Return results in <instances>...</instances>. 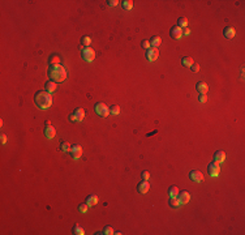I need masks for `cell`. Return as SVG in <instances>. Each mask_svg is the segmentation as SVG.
Segmentation results:
<instances>
[{
	"label": "cell",
	"instance_id": "33",
	"mask_svg": "<svg viewBox=\"0 0 245 235\" xmlns=\"http://www.w3.org/2000/svg\"><path fill=\"white\" fill-rule=\"evenodd\" d=\"M117 4H119V1H117V0H108V1H107L108 7H116Z\"/></svg>",
	"mask_w": 245,
	"mask_h": 235
},
{
	"label": "cell",
	"instance_id": "37",
	"mask_svg": "<svg viewBox=\"0 0 245 235\" xmlns=\"http://www.w3.org/2000/svg\"><path fill=\"white\" fill-rule=\"evenodd\" d=\"M69 120H72V122H77V118L74 116V114H71V115H69Z\"/></svg>",
	"mask_w": 245,
	"mask_h": 235
},
{
	"label": "cell",
	"instance_id": "20",
	"mask_svg": "<svg viewBox=\"0 0 245 235\" xmlns=\"http://www.w3.org/2000/svg\"><path fill=\"white\" fill-rule=\"evenodd\" d=\"M160 41H162V39H160V37H158V35H155V37H153L150 39V46L153 47V49H156V47L159 46L160 44Z\"/></svg>",
	"mask_w": 245,
	"mask_h": 235
},
{
	"label": "cell",
	"instance_id": "10",
	"mask_svg": "<svg viewBox=\"0 0 245 235\" xmlns=\"http://www.w3.org/2000/svg\"><path fill=\"white\" fill-rule=\"evenodd\" d=\"M149 189H150V184H149V182L147 180H142V182L138 183V186H137V191L140 192V193H147L149 192Z\"/></svg>",
	"mask_w": 245,
	"mask_h": 235
},
{
	"label": "cell",
	"instance_id": "31",
	"mask_svg": "<svg viewBox=\"0 0 245 235\" xmlns=\"http://www.w3.org/2000/svg\"><path fill=\"white\" fill-rule=\"evenodd\" d=\"M141 46H142V49H145V50H149L150 49V42L149 41H142V43H141Z\"/></svg>",
	"mask_w": 245,
	"mask_h": 235
},
{
	"label": "cell",
	"instance_id": "4",
	"mask_svg": "<svg viewBox=\"0 0 245 235\" xmlns=\"http://www.w3.org/2000/svg\"><path fill=\"white\" fill-rule=\"evenodd\" d=\"M81 56H82V59L85 60L87 63H91L93 60L95 59V51L91 49V47H85V49L82 50V54H81Z\"/></svg>",
	"mask_w": 245,
	"mask_h": 235
},
{
	"label": "cell",
	"instance_id": "24",
	"mask_svg": "<svg viewBox=\"0 0 245 235\" xmlns=\"http://www.w3.org/2000/svg\"><path fill=\"white\" fill-rule=\"evenodd\" d=\"M90 43H91V39H90V37H87V35H84V37L81 38V44H82V46L89 47Z\"/></svg>",
	"mask_w": 245,
	"mask_h": 235
},
{
	"label": "cell",
	"instance_id": "15",
	"mask_svg": "<svg viewBox=\"0 0 245 235\" xmlns=\"http://www.w3.org/2000/svg\"><path fill=\"white\" fill-rule=\"evenodd\" d=\"M196 88H197V90L199 92V94H206L207 93V90H209V86H207V84H205V82H197V85H196Z\"/></svg>",
	"mask_w": 245,
	"mask_h": 235
},
{
	"label": "cell",
	"instance_id": "7",
	"mask_svg": "<svg viewBox=\"0 0 245 235\" xmlns=\"http://www.w3.org/2000/svg\"><path fill=\"white\" fill-rule=\"evenodd\" d=\"M170 35L172 39H180L183 37V29L180 28V26H172L171 30H170Z\"/></svg>",
	"mask_w": 245,
	"mask_h": 235
},
{
	"label": "cell",
	"instance_id": "39",
	"mask_svg": "<svg viewBox=\"0 0 245 235\" xmlns=\"http://www.w3.org/2000/svg\"><path fill=\"white\" fill-rule=\"evenodd\" d=\"M46 125H51V122H50V120H46Z\"/></svg>",
	"mask_w": 245,
	"mask_h": 235
},
{
	"label": "cell",
	"instance_id": "5",
	"mask_svg": "<svg viewBox=\"0 0 245 235\" xmlns=\"http://www.w3.org/2000/svg\"><path fill=\"white\" fill-rule=\"evenodd\" d=\"M207 173H209V175H210L211 178H216L218 175H219V173H220L219 163H216L215 161L211 162V163H209V166H207Z\"/></svg>",
	"mask_w": 245,
	"mask_h": 235
},
{
	"label": "cell",
	"instance_id": "21",
	"mask_svg": "<svg viewBox=\"0 0 245 235\" xmlns=\"http://www.w3.org/2000/svg\"><path fill=\"white\" fill-rule=\"evenodd\" d=\"M72 231H73V234H76V235H84L85 234V230H84V229L81 227V225H78V224H76L73 226Z\"/></svg>",
	"mask_w": 245,
	"mask_h": 235
},
{
	"label": "cell",
	"instance_id": "6",
	"mask_svg": "<svg viewBox=\"0 0 245 235\" xmlns=\"http://www.w3.org/2000/svg\"><path fill=\"white\" fill-rule=\"evenodd\" d=\"M189 178L190 180H193L196 183H201L204 180V175H202V173L199 170H192L189 173Z\"/></svg>",
	"mask_w": 245,
	"mask_h": 235
},
{
	"label": "cell",
	"instance_id": "14",
	"mask_svg": "<svg viewBox=\"0 0 245 235\" xmlns=\"http://www.w3.org/2000/svg\"><path fill=\"white\" fill-rule=\"evenodd\" d=\"M73 114H74V116L77 118V122H82L84 116H85V110H84L82 107H78V108L74 110Z\"/></svg>",
	"mask_w": 245,
	"mask_h": 235
},
{
	"label": "cell",
	"instance_id": "26",
	"mask_svg": "<svg viewBox=\"0 0 245 235\" xmlns=\"http://www.w3.org/2000/svg\"><path fill=\"white\" fill-rule=\"evenodd\" d=\"M181 63H183L184 67H192V65H193V59L192 58H183Z\"/></svg>",
	"mask_w": 245,
	"mask_h": 235
},
{
	"label": "cell",
	"instance_id": "8",
	"mask_svg": "<svg viewBox=\"0 0 245 235\" xmlns=\"http://www.w3.org/2000/svg\"><path fill=\"white\" fill-rule=\"evenodd\" d=\"M71 154H72V158H73V159H78L81 155H82V148H81L80 145H77V144L72 145Z\"/></svg>",
	"mask_w": 245,
	"mask_h": 235
},
{
	"label": "cell",
	"instance_id": "3",
	"mask_svg": "<svg viewBox=\"0 0 245 235\" xmlns=\"http://www.w3.org/2000/svg\"><path fill=\"white\" fill-rule=\"evenodd\" d=\"M94 110H95V112L98 114L99 116H102V118L108 116V114H110V108L106 106L103 102H98V103L94 106Z\"/></svg>",
	"mask_w": 245,
	"mask_h": 235
},
{
	"label": "cell",
	"instance_id": "17",
	"mask_svg": "<svg viewBox=\"0 0 245 235\" xmlns=\"http://www.w3.org/2000/svg\"><path fill=\"white\" fill-rule=\"evenodd\" d=\"M98 203V196L96 195H89L86 197V204L89 206H93V205H95V204Z\"/></svg>",
	"mask_w": 245,
	"mask_h": 235
},
{
	"label": "cell",
	"instance_id": "34",
	"mask_svg": "<svg viewBox=\"0 0 245 235\" xmlns=\"http://www.w3.org/2000/svg\"><path fill=\"white\" fill-rule=\"evenodd\" d=\"M141 176H142V180H147V179H149V178H150V174L147 173V171H142Z\"/></svg>",
	"mask_w": 245,
	"mask_h": 235
},
{
	"label": "cell",
	"instance_id": "28",
	"mask_svg": "<svg viewBox=\"0 0 245 235\" xmlns=\"http://www.w3.org/2000/svg\"><path fill=\"white\" fill-rule=\"evenodd\" d=\"M102 234H104V235H111V234H114V229L111 227V226H106L103 230H102Z\"/></svg>",
	"mask_w": 245,
	"mask_h": 235
},
{
	"label": "cell",
	"instance_id": "27",
	"mask_svg": "<svg viewBox=\"0 0 245 235\" xmlns=\"http://www.w3.org/2000/svg\"><path fill=\"white\" fill-rule=\"evenodd\" d=\"M170 205H171V208H177L180 205V201H179V198L177 197H175V198H171L170 200Z\"/></svg>",
	"mask_w": 245,
	"mask_h": 235
},
{
	"label": "cell",
	"instance_id": "9",
	"mask_svg": "<svg viewBox=\"0 0 245 235\" xmlns=\"http://www.w3.org/2000/svg\"><path fill=\"white\" fill-rule=\"evenodd\" d=\"M159 56V52H158V49H149L146 51V59L149 60V62H155L156 59H158Z\"/></svg>",
	"mask_w": 245,
	"mask_h": 235
},
{
	"label": "cell",
	"instance_id": "16",
	"mask_svg": "<svg viewBox=\"0 0 245 235\" xmlns=\"http://www.w3.org/2000/svg\"><path fill=\"white\" fill-rule=\"evenodd\" d=\"M223 34H224L226 38L231 39V38L235 37L236 33H235V29L234 28H231V26H227V28H224V30H223Z\"/></svg>",
	"mask_w": 245,
	"mask_h": 235
},
{
	"label": "cell",
	"instance_id": "11",
	"mask_svg": "<svg viewBox=\"0 0 245 235\" xmlns=\"http://www.w3.org/2000/svg\"><path fill=\"white\" fill-rule=\"evenodd\" d=\"M177 198H179L180 204H186V203H189V200H190V195L186 191H181V192H179V195H177Z\"/></svg>",
	"mask_w": 245,
	"mask_h": 235
},
{
	"label": "cell",
	"instance_id": "23",
	"mask_svg": "<svg viewBox=\"0 0 245 235\" xmlns=\"http://www.w3.org/2000/svg\"><path fill=\"white\" fill-rule=\"evenodd\" d=\"M71 148H72V145L69 143H66V141H63V143L60 144V149H61V152H71Z\"/></svg>",
	"mask_w": 245,
	"mask_h": 235
},
{
	"label": "cell",
	"instance_id": "19",
	"mask_svg": "<svg viewBox=\"0 0 245 235\" xmlns=\"http://www.w3.org/2000/svg\"><path fill=\"white\" fill-rule=\"evenodd\" d=\"M168 195H170V198L177 197V195H179V188H177L176 186H171L170 188H168Z\"/></svg>",
	"mask_w": 245,
	"mask_h": 235
},
{
	"label": "cell",
	"instance_id": "38",
	"mask_svg": "<svg viewBox=\"0 0 245 235\" xmlns=\"http://www.w3.org/2000/svg\"><path fill=\"white\" fill-rule=\"evenodd\" d=\"M184 34H185V35H189V34H190V30H189L188 28H185V29L183 30V35H184Z\"/></svg>",
	"mask_w": 245,
	"mask_h": 235
},
{
	"label": "cell",
	"instance_id": "29",
	"mask_svg": "<svg viewBox=\"0 0 245 235\" xmlns=\"http://www.w3.org/2000/svg\"><path fill=\"white\" fill-rule=\"evenodd\" d=\"M110 112L112 114V115H119V114H120V107L115 105V106H112L110 108Z\"/></svg>",
	"mask_w": 245,
	"mask_h": 235
},
{
	"label": "cell",
	"instance_id": "35",
	"mask_svg": "<svg viewBox=\"0 0 245 235\" xmlns=\"http://www.w3.org/2000/svg\"><path fill=\"white\" fill-rule=\"evenodd\" d=\"M190 69H192L193 72H198L199 71V65L198 64H193L192 67H190Z\"/></svg>",
	"mask_w": 245,
	"mask_h": 235
},
{
	"label": "cell",
	"instance_id": "2",
	"mask_svg": "<svg viewBox=\"0 0 245 235\" xmlns=\"http://www.w3.org/2000/svg\"><path fill=\"white\" fill-rule=\"evenodd\" d=\"M34 102L35 105L42 108V110H47L52 106V97H51V93L48 92H37L34 95Z\"/></svg>",
	"mask_w": 245,
	"mask_h": 235
},
{
	"label": "cell",
	"instance_id": "22",
	"mask_svg": "<svg viewBox=\"0 0 245 235\" xmlns=\"http://www.w3.org/2000/svg\"><path fill=\"white\" fill-rule=\"evenodd\" d=\"M177 26H180L181 29H185V28H188V20L185 19V17H180L179 20H177Z\"/></svg>",
	"mask_w": 245,
	"mask_h": 235
},
{
	"label": "cell",
	"instance_id": "30",
	"mask_svg": "<svg viewBox=\"0 0 245 235\" xmlns=\"http://www.w3.org/2000/svg\"><path fill=\"white\" fill-rule=\"evenodd\" d=\"M87 209H89V205H87L86 203L85 204H80V205H78V210H80L81 213H86Z\"/></svg>",
	"mask_w": 245,
	"mask_h": 235
},
{
	"label": "cell",
	"instance_id": "32",
	"mask_svg": "<svg viewBox=\"0 0 245 235\" xmlns=\"http://www.w3.org/2000/svg\"><path fill=\"white\" fill-rule=\"evenodd\" d=\"M198 101L201 102V103H205V102L207 101V95L206 94H199L198 95Z\"/></svg>",
	"mask_w": 245,
	"mask_h": 235
},
{
	"label": "cell",
	"instance_id": "12",
	"mask_svg": "<svg viewBox=\"0 0 245 235\" xmlns=\"http://www.w3.org/2000/svg\"><path fill=\"white\" fill-rule=\"evenodd\" d=\"M224 159H226V153L223 150H218V152L214 153V161L216 163H222V162H224Z\"/></svg>",
	"mask_w": 245,
	"mask_h": 235
},
{
	"label": "cell",
	"instance_id": "13",
	"mask_svg": "<svg viewBox=\"0 0 245 235\" xmlns=\"http://www.w3.org/2000/svg\"><path fill=\"white\" fill-rule=\"evenodd\" d=\"M44 135H46V137L47 138H54L55 137V135H56V131H55V128L52 127V125H46V128H44Z\"/></svg>",
	"mask_w": 245,
	"mask_h": 235
},
{
	"label": "cell",
	"instance_id": "1",
	"mask_svg": "<svg viewBox=\"0 0 245 235\" xmlns=\"http://www.w3.org/2000/svg\"><path fill=\"white\" fill-rule=\"evenodd\" d=\"M48 76H50V78L52 81H55V82H63V81L66 78V71L60 63L50 64V68H48Z\"/></svg>",
	"mask_w": 245,
	"mask_h": 235
},
{
	"label": "cell",
	"instance_id": "25",
	"mask_svg": "<svg viewBox=\"0 0 245 235\" xmlns=\"http://www.w3.org/2000/svg\"><path fill=\"white\" fill-rule=\"evenodd\" d=\"M123 8L125 11H131L133 8V1H131V0H124V1H123Z\"/></svg>",
	"mask_w": 245,
	"mask_h": 235
},
{
	"label": "cell",
	"instance_id": "36",
	"mask_svg": "<svg viewBox=\"0 0 245 235\" xmlns=\"http://www.w3.org/2000/svg\"><path fill=\"white\" fill-rule=\"evenodd\" d=\"M0 141H1V144H5L7 143V136H5V135H0Z\"/></svg>",
	"mask_w": 245,
	"mask_h": 235
},
{
	"label": "cell",
	"instance_id": "18",
	"mask_svg": "<svg viewBox=\"0 0 245 235\" xmlns=\"http://www.w3.org/2000/svg\"><path fill=\"white\" fill-rule=\"evenodd\" d=\"M44 86H46V92L48 93H52V92H55L56 90V82L55 81H47L46 84H44Z\"/></svg>",
	"mask_w": 245,
	"mask_h": 235
}]
</instances>
